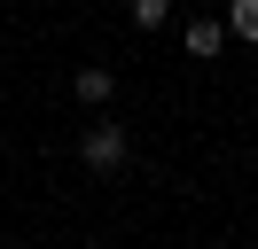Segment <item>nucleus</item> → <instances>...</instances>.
<instances>
[{
    "label": "nucleus",
    "mask_w": 258,
    "mask_h": 249,
    "mask_svg": "<svg viewBox=\"0 0 258 249\" xmlns=\"http://www.w3.org/2000/svg\"><path fill=\"white\" fill-rule=\"evenodd\" d=\"M110 93H117L110 70H79V101H110Z\"/></svg>",
    "instance_id": "39448f33"
},
{
    "label": "nucleus",
    "mask_w": 258,
    "mask_h": 249,
    "mask_svg": "<svg viewBox=\"0 0 258 249\" xmlns=\"http://www.w3.org/2000/svg\"><path fill=\"white\" fill-rule=\"evenodd\" d=\"M180 39H188V55H196V62H211V55L227 47V24H219V16H196V24L180 31Z\"/></svg>",
    "instance_id": "f03ea898"
},
{
    "label": "nucleus",
    "mask_w": 258,
    "mask_h": 249,
    "mask_svg": "<svg viewBox=\"0 0 258 249\" xmlns=\"http://www.w3.org/2000/svg\"><path fill=\"white\" fill-rule=\"evenodd\" d=\"M133 31H157V24H172V0H133Z\"/></svg>",
    "instance_id": "20e7f679"
},
{
    "label": "nucleus",
    "mask_w": 258,
    "mask_h": 249,
    "mask_svg": "<svg viewBox=\"0 0 258 249\" xmlns=\"http://www.w3.org/2000/svg\"><path fill=\"white\" fill-rule=\"evenodd\" d=\"M227 39H250L258 47V0H227Z\"/></svg>",
    "instance_id": "7ed1b4c3"
},
{
    "label": "nucleus",
    "mask_w": 258,
    "mask_h": 249,
    "mask_svg": "<svg viewBox=\"0 0 258 249\" xmlns=\"http://www.w3.org/2000/svg\"><path fill=\"white\" fill-rule=\"evenodd\" d=\"M125 156H133V140H125V125H94V133L79 140V164H86V171H117V164H125Z\"/></svg>",
    "instance_id": "f257e3e1"
}]
</instances>
